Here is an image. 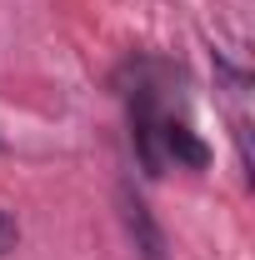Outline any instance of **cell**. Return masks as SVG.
<instances>
[{
  "label": "cell",
  "instance_id": "6da1fadb",
  "mask_svg": "<svg viewBox=\"0 0 255 260\" xmlns=\"http://www.w3.org/2000/svg\"><path fill=\"white\" fill-rule=\"evenodd\" d=\"M115 210H120V230H125V240L135 245V255L140 260H165V230H160L150 200L135 190V180H120L115 185Z\"/></svg>",
  "mask_w": 255,
  "mask_h": 260
},
{
  "label": "cell",
  "instance_id": "7a4b0ae2",
  "mask_svg": "<svg viewBox=\"0 0 255 260\" xmlns=\"http://www.w3.org/2000/svg\"><path fill=\"white\" fill-rule=\"evenodd\" d=\"M15 245H20V225H15V215L0 205V260L15 255Z\"/></svg>",
  "mask_w": 255,
  "mask_h": 260
}]
</instances>
